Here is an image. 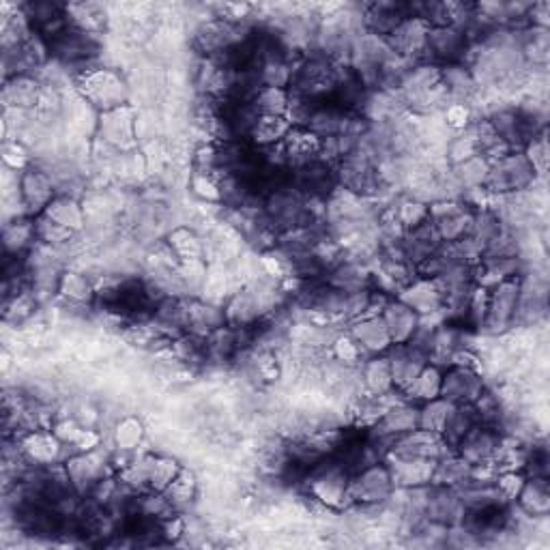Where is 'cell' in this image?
Wrapping results in <instances>:
<instances>
[{
    "label": "cell",
    "instance_id": "cell-1",
    "mask_svg": "<svg viewBox=\"0 0 550 550\" xmlns=\"http://www.w3.org/2000/svg\"><path fill=\"white\" fill-rule=\"evenodd\" d=\"M303 482L308 495L329 510H344L351 505V471L336 456L318 460Z\"/></svg>",
    "mask_w": 550,
    "mask_h": 550
},
{
    "label": "cell",
    "instance_id": "cell-2",
    "mask_svg": "<svg viewBox=\"0 0 550 550\" xmlns=\"http://www.w3.org/2000/svg\"><path fill=\"white\" fill-rule=\"evenodd\" d=\"M308 200L310 198L303 196L293 183L275 187L265 198V222L278 237L288 233V230L310 226L312 209Z\"/></svg>",
    "mask_w": 550,
    "mask_h": 550
},
{
    "label": "cell",
    "instance_id": "cell-3",
    "mask_svg": "<svg viewBox=\"0 0 550 550\" xmlns=\"http://www.w3.org/2000/svg\"><path fill=\"white\" fill-rule=\"evenodd\" d=\"M280 288L267 282H254L228 303L226 323L237 329H250L269 316L280 303Z\"/></svg>",
    "mask_w": 550,
    "mask_h": 550
},
{
    "label": "cell",
    "instance_id": "cell-4",
    "mask_svg": "<svg viewBox=\"0 0 550 550\" xmlns=\"http://www.w3.org/2000/svg\"><path fill=\"white\" fill-rule=\"evenodd\" d=\"M535 179L538 177H535L523 151H512L497 159V162H490L484 190L490 194V198L516 196L520 192L531 190Z\"/></svg>",
    "mask_w": 550,
    "mask_h": 550
},
{
    "label": "cell",
    "instance_id": "cell-5",
    "mask_svg": "<svg viewBox=\"0 0 550 550\" xmlns=\"http://www.w3.org/2000/svg\"><path fill=\"white\" fill-rule=\"evenodd\" d=\"M80 95L99 114L127 106V82L114 69H84L78 80Z\"/></svg>",
    "mask_w": 550,
    "mask_h": 550
},
{
    "label": "cell",
    "instance_id": "cell-6",
    "mask_svg": "<svg viewBox=\"0 0 550 550\" xmlns=\"http://www.w3.org/2000/svg\"><path fill=\"white\" fill-rule=\"evenodd\" d=\"M394 490L396 486L385 460H376L351 475V505L357 508H379L392 501Z\"/></svg>",
    "mask_w": 550,
    "mask_h": 550
},
{
    "label": "cell",
    "instance_id": "cell-7",
    "mask_svg": "<svg viewBox=\"0 0 550 550\" xmlns=\"http://www.w3.org/2000/svg\"><path fill=\"white\" fill-rule=\"evenodd\" d=\"M110 465V456L106 452H101L99 447H93V450L86 452H76L63 462L71 488H74L76 495L82 497L93 495V490L101 482L108 480Z\"/></svg>",
    "mask_w": 550,
    "mask_h": 550
},
{
    "label": "cell",
    "instance_id": "cell-8",
    "mask_svg": "<svg viewBox=\"0 0 550 550\" xmlns=\"http://www.w3.org/2000/svg\"><path fill=\"white\" fill-rule=\"evenodd\" d=\"M475 209L460 198H439L428 205V220L443 243L467 237Z\"/></svg>",
    "mask_w": 550,
    "mask_h": 550
},
{
    "label": "cell",
    "instance_id": "cell-9",
    "mask_svg": "<svg viewBox=\"0 0 550 550\" xmlns=\"http://www.w3.org/2000/svg\"><path fill=\"white\" fill-rule=\"evenodd\" d=\"M520 299V278L499 282L488 288V312L482 331L492 336L505 334L516 323V310Z\"/></svg>",
    "mask_w": 550,
    "mask_h": 550
},
{
    "label": "cell",
    "instance_id": "cell-10",
    "mask_svg": "<svg viewBox=\"0 0 550 550\" xmlns=\"http://www.w3.org/2000/svg\"><path fill=\"white\" fill-rule=\"evenodd\" d=\"M471 52V39L465 31L456 26H439L430 28L426 39L424 63H432L437 67L465 63Z\"/></svg>",
    "mask_w": 550,
    "mask_h": 550
},
{
    "label": "cell",
    "instance_id": "cell-11",
    "mask_svg": "<svg viewBox=\"0 0 550 550\" xmlns=\"http://www.w3.org/2000/svg\"><path fill=\"white\" fill-rule=\"evenodd\" d=\"M243 24L228 22L224 18H215L209 22H202L194 35V46L207 59H215L230 50H235L243 43H248V35H243Z\"/></svg>",
    "mask_w": 550,
    "mask_h": 550
},
{
    "label": "cell",
    "instance_id": "cell-12",
    "mask_svg": "<svg viewBox=\"0 0 550 550\" xmlns=\"http://www.w3.org/2000/svg\"><path fill=\"white\" fill-rule=\"evenodd\" d=\"M505 432L486 424H475L460 443L454 447L458 456L465 458L471 467H497V456L501 452Z\"/></svg>",
    "mask_w": 550,
    "mask_h": 550
},
{
    "label": "cell",
    "instance_id": "cell-13",
    "mask_svg": "<svg viewBox=\"0 0 550 550\" xmlns=\"http://www.w3.org/2000/svg\"><path fill=\"white\" fill-rule=\"evenodd\" d=\"M48 48L63 65H89L99 54V39L67 24L59 35L50 39Z\"/></svg>",
    "mask_w": 550,
    "mask_h": 550
},
{
    "label": "cell",
    "instance_id": "cell-14",
    "mask_svg": "<svg viewBox=\"0 0 550 550\" xmlns=\"http://www.w3.org/2000/svg\"><path fill=\"white\" fill-rule=\"evenodd\" d=\"M486 392L480 370L467 364H452L443 370L441 398L452 404H475Z\"/></svg>",
    "mask_w": 550,
    "mask_h": 550
},
{
    "label": "cell",
    "instance_id": "cell-15",
    "mask_svg": "<svg viewBox=\"0 0 550 550\" xmlns=\"http://www.w3.org/2000/svg\"><path fill=\"white\" fill-rule=\"evenodd\" d=\"M65 447L52 430L35 428L20 439V456L33 467H56L63 462Z\"/></svg>",
    "mask_w": 550,
    "mask_h": 550
},
{
    "label": "cell",
    "instance_id": "cell-16",
    "mask_svg": "<svg viewBox=\"0 0 550 550\" xmlns=\"http://www.w3.org/2000/svg\"><path fill=\"white\" fill-rule=\"evenodd\" d=\"M424 516L428 523L439 525V527H456L467 516V508L462 503L458 490L456 488H445L430 484L428 486V495H426V508Z\"/></svg>",
    "mask_w": 550,
    "mask_h": 550
},
{
    "label": "cell",
    "instance_id": "cell-17",
    "mask_svg": "<svg viewBox=\"0 0 550 550\" xmlns=\"http://www.w3.org/2000/svg\"><path fill=\"white\" fill-rule=\"evenodd\" d=\"M20 202L28 215H41L50 207V202L59 196L56 194V183L50 172L43 168H26L22 170V177L18 181Z\"/></svg>",
    "mask_w": 550,
    "mask_h": 550
},
{
    "label": "cell",
    "instance_id": "cell-18",
    "mask_svg": "<svg viewBox=\"0 0 550 550\" xmlns=\"http://www.w3.org/2000/svg\"><path fill=\"white\" fill-rule=\"evenodd\" d=\"M430 26L415 16H409L402 20L396 31L385 37L389 50H392L398 59L409 61V63H424V52H426V39H428Z\"/></svg>",
    "mask_w": 550,
    "mask_h": 550
},
{
    "label": "cell",
    "instance_id": "cell-19",
    "mask_svg": "<svg viewBox=\"0 0 550 550\" xmlns=\"http://www.w3.org/2000/svg\"><path fill=\"white\" fill-rule=\"evenodd\" d=\"M447 452H452V447L445 443L441 434H434L424 428H415L407 434H402L389 447L387 454H394L400 458H419V460H439Z\"/></svg>",
    "mask_w": 550,
    "mask_h": 550
},
{
    "label": "cell",
    "instance_id": "cell-20",
    "mask_svg": "<svg viewBox=\"0 0 550 550\" xmlns=\"http://www.w3.org/2000/svg\"><path fill=\"white\" fill-rule=\"evenodd\" d=\"M385 357L389 361V370H392L394 387L400 394L417 379V374L426 368V364H430L428 355L422 349H417L413 342L392 344V349L385 353Z\"/></svg>",
    "mask_w": 550,
    "mask_h": 550
},
{
    "label": "cell",
    "instance_id": "cell-21",
    "mask_svg": "<svg viewBox=\"0 0 550 550\" xmlns=\"http://www.w3.org/2000/svg\"><path fill=\"white\" fill-rule=\"evenodd\" d=\"M97 134H99V140H104L108 147L121 149V151L132 149L136 144L134 110L129 106H123V108L99 114Z\"/></svg>",
    "mask_w": 550,
    "mask_h": 550
},
{
    "label": "cell",
    "instance_id": "cell-22",
    "mask_svg": "<svg viewBox=\"0 0 550 550\" xmlns=\"http://www.w3.org/2000/svg\"><path fill=\"white\" fill-rule=\"evenodd\" d=\"M293 185L308 198L331 196L338 190L336 166L323 162V159H316V162L293 170Z\"/></svg>",
    "mask_w": 550,
    "mask_h": 550
},
{
    "label": "cell",
    "instance_id": "cell-23",
    "mask_svg": "<svg viewBox=\"0 0 550 550\" xmlns=\"http://www.w3.org/2000/svg\"><path fill=\"white\" fill-rule=\"evenodd\" d=\"M441 237L434 226L430 224V220H426L424 224H419L411 230H404L402 239L398 243V250L404 256L407 263H411L415 269L426 263L430 256L437 254L441 250Z\"/></svg>",
    "mask_w": 550,
    "mask_h": 550
},
{
    "label": "cell",
    "instance_id": "cell-24",
    "mask_svg": "<svg viewBox=\"0 0 550 550\" xmlns=\"http://www.w3.org/2000/svg\"><path fill=\"white\" fill-rule=\"evenodd\" d=\"M398 299L407 303L419 316L441 314L445 306V295L439 282L434 278H422V275H417L409 286H404L398 293Z\"/></svg>",
    "mask_w": 550,
    "mask_h": 550
},
{
    "label": "cell",
    "instance_id": "cell-25",
    "mask_svg": "<svg viewBox=\"0 0 550 550\" xmlns=\"http://www.w3.org/2000/svg\"><path fill=\"white\" fill-rule=\"evenodd\" d=\"M385 465L392 473V480L396 488H424L432 484L434 469H437V460H419V458H400L394 454H387Z\"/></svg>",
    "mask_w": 550,
    "mask_h": 550
},
{
    "label": "cell",
    "instance_id": "cell-26",
    "mask_svg": "<svg viewBox=\"0 0 550 550\" xmlns=\"http://www.w3.org/2000/svg\"><path fill=\"white\" fill-rule=\"evenodd\" d=\"M349 334L359 344L361 353H364L366 357L385 355L394 344L392 338H389V331L385 327V321L381 314L357 318V321L351 323Z\"/></svg>",
    "mask_w": 550,
    "mask_h": 550
},
{
    "label": "cell",
    "instance_id": "cell-27",
    "mask_svg": "<svg viewBox=\"0 0 550 550\" xmlns=\"http://www.w3.org/2000/svg\"><path fill=\"white\" fill-rule=\"evenodd\" d=\"M278 147L284 166L297 170L310 162H316L318 155H321V138L310 134L306 127H293L291 134Z\"/></svg>",
    "mask_w": 550,
    "mask_h": 550
},
{
    "label": "cell",
    "instance_id": "cell-28",
    "mask_svg": "<svg viewBox=\"0 0 550 550\" xmlns=\"http://www.w3.org/2000/svg\"><path fill=\"white\" fill-rule=\"evenodd\" d=\"M407 18H409V5H402V3H372L361 7L364 31L379 35L383 39L392 35L400 26V22Z\"/></svg>",
    "mask_w": 550,
    "mask_h": 550
},
{
    "label": "cell",
    "instance_id": "cell-29",
    "mask_svg": "<svg viewBox=\"0 0 550 550\" xmlns=\"http://www.w3.org/2000/svg\"><path fill=\"white\" fill-rule=\"evenodd\" d=\"M325 284L340 288V291H349V293L370 291L372 269H368L364 260H359V258H342L327 271Z\"/></svg>",
    "mask_w": 550,
    "mask_h": 550
},
{
    "label": "cell",
    "instance_id": "cell-30",
    "mask_svg": "<svg viewBox=\"0 0 550 550\" xmlns=\"http://www.w3.org/2000/svg\"><path fill=\"white\" fill-rule=\"evenodd\" d=\"M381 316L389 331V338H392L394 344L411 342L419 327V321H422V316H419L415 310H411L407 303H402L398 297L387 299Z\"/></svg>",
    "mask_w": 550,
    "mask_h": 550
},
{
    "label": "cell",
    "instance_id": "cell-31",
    "mask_svg": "<svg viewBox=\"0 0 550 550\" xmlns=\"http://www.w3.org/2000/svg\"><path fill=\"white\" fill-rule=\"evenodd\" d=\"M441 86L450 97V104H467L475 97L480 84H477L473 71L465 63L443 65L441 67Z\"/></svg>",
    "mask_w": 550,
    "mask_h": 550
},
{
    "label": "cell",
    "instance_id": "cell-32",
    "mask_svg": "<svg viewBox=\"0 0 550 550\" xmlns=\"http://www.w3.org/2000/svg\"><path fill=\"white\" fill-rule=\"evenodd\" d=\"M359 383L361 392L372 398L385 396L394 392V381H392V370H389V361L385 355H374L366 357L359 364Z\"/></svg>",
    "mask_w": 550,
    "mask_h": 550
},
{
    "label": "cell",
    "instance_id": "cell-33",
    "mask_svg": "<svg viewBox=\"0 0 550 550\" xmlns=\"http://www.w3.org/2000/svg\"><path fill=\"white\" fill-rule=\"evenodd\" d=\"M514 503L518 505V510L529 518H546L550 514L548 477H542V475L525 477V484L520 488Z\"/></svg>",
    "mask_w": 550,
    "mask_h": 550
},
{
    "label": "cell",
    "instance_id": "cell-34",
    "mask_svg": "<svg viewBox=\"0 0 550 550\" xmlns=\"http://www.w3.org/2000/svg\"><path fill=\"white\" fill-rule=\"evenodd\" d=\"M488 170H490V162L484 155L477 153L465 159V162L452 166L450 181L456 190H460V196H465L467 192L482 190L488 179Z\"/></svg>",
    "mask_w": 550,
    "mask_h": 550
},
{
    "label": "cell",
    "instance_id": "cell-35",
    "mask_svg": "<svg viewBox=\"0 0 550 550\" xmlns=\"http://www.w3.org/2000/svg\"><path fill=\"white\" fill-rule=\"evenodd\" d=\"M39 97H41L39 82L31 76H11L5 80L3 101L7 108L28 110L39 104Z\"/></svg>",
    "mask_w": 550,
    "mask_h": 550
},
{
    "label": "cell",
    "instance_id": "cell-36",
    "mask_svg": "<svg viewBox=\"0 0 550 550\" xmlns=\"http://www.w3.org/2000/svg\"><path fill=\"white\" fill-rule=\"evenodd\" d=\"M65 16L71 26L91 35H99L108 22V13L99 3H69L65 5Z\"/></svg>",
    "mask_w": 550,
    "mask_h": 550
},
{
    "label": "cell",
    "instance_id": "cell-37",
    "mask_svg": "<svg viewBox=\"0 0 550 550\" xmlns=\"http://www.w3.org/2000/svg\"><path fill=\"white\" fill-rule=\"evenodd\" d=\"M471 477H473V467L465 458L458 456L452 450L437 460V469H434L432 484L458 490L462 484H467Z\"/></svg>",
    "mask_w": 550,
    "mask_h": 550
},
{
    "label": "cell",
    "instance_id": "cell-38",
    "mask_svg": "<svg viewBox=\"0 0 550 550\" xmlns=\"http://www.w3.org/2000/svg\"><path fill=\"white\" fill-rule=\"evenodd\" d=\"M37 241V226L31 217H16V220L5 224L3 243L7 256H24Z\"/></svg>",
    "mask_w": 550,
    "mask_h": 550
},
{
    "label": "cell",
    "instance_id": "cell-39",
    "mask_svg": "<svg viewBox=\"0 0 550 550\" xmlns=\"http://www.w3.org/2000/svg\"><path fill=\"white\" fill-rule=\"evenodd\" d=\"M441 383L443 370L434 364H426V368L417 374V379L404 389L402 396L404 400H409L413 404H424L441 396Z\"/></svg>",
    "mask_w": 550,
    "mask_h": 550
},
{
    "label": "cell",
    "instance_id": "cell-40",
    "mask_svg": "<svg viewBox=\"0 0 550 550\" xmlns=\"http://www.w3.org/2000/svg\"><path fill=\"white\" fill-rule=\"evenodd\" d=\"M248 101L258 112V117H286L291 91L278 89V86H258Z\"/></svg>",
    "mask_w": 550,
    "mask_h": 550
},
{
    "label": "cell",
    "instance_id": "cell-41",
    "mask_svg": "<svg viewBox=\"0 0 550 550\" xmlns=\"http://www.w3.org/2000/svg\"><path fill=\"white\" fill-rule=\"evenodd\" d=\"M41 215H46L48 220L61 224L69 230H74V233H80V230L84 228V209L80 202L69 196V194H59L52 202L50 207L43 211Z\"/></svg>",
    "mask_w": 550,
    "mask_h": 550
},
{
    "label": "cell",
    "instance_id": "cell-42",
    "mask_svg": "<svg viewBox=\"0 0 550 550\" xmlns=\"http://www.w3.org/2000/svg\"><path fill=\"white\" fill-rule=\"evenodd\" d=\"M56 291L65 301L74 303V306H86V303L97 299V286L80 271H63Z\"/></svg>",
    "mask_w": 550,
    "mask_h": 550
},
{
    "label": "cell",
    "instance_id": "cell-43",
    "mask_svg": "<svg viewBox=\"0 0 550 550\" xmlns=\"http://www.w3.org/2000/svg\"><path fill=\"white\" fill-rule=\"evenodd\" d=\"M291 121L286 117H260L252 129L250 140L260 149L278 147L284 142V138L291 134Z\"/></svg>",
    "mask_w": 550,
    "mask_h": 550
},
{
    "label": "cell",
    "instance_id": "cell-44",
    "mask_svg": "<svg viewBox=\"0 0 550 550\" xmlns=\"http://www.w3.org/2000/svg\"><path fill=\"white\" fill-rule=\"evenodd\" d=\"M153 456L155 454H142V456H136L134 460H129L119 473L121 486H125L129 492H138V495L151 492Z\"/></svg>",
    "mask_w": 550,
    "mask_h": 550
},
{
    "label": "cell",
    "instance_id": "cell-45",
    "mask_svg": "<svg viewBox=\"0 0 550 550\" xmlns=\"http://www.w3.org/2000/svg\"><path fill=\"white\" fill-rule=\"evenodd\" d=\"M454 409H456V404L447 402L441 396L419 404V428L430 430L434 434H441L443 437L445 426H447V422H450Z\"/></svg>",
    "mask_w": 550,
    "mask_h": 550
},
{
    "label": "cell",
    "instance_id": "cell-46",
    "mask_svg": "<svg viewBox=\"0 0 550 550\" xmlns=\"http://www.w3.org/2000/svg\"><path fill=\"white\" fill-rule=\"evenodd\" d=\"M475 424H480V419H477L473 404H458L450 417V422L445 426V432H443L445 443L454 450V447L460 443V439L465 437Z\"/></svg>",
    "mask_w": 550,
    "mask_h": 550
},
{
    "label": "cell",
    "instance_id": "cell-47",
    "mask_svg": "<svg viewBox=\"0 0 550 550\" xmlns=\"http://www.w3.org/2000/svg\"><path fill=\"white\" fill-rule=\"evenodd\" d=\"M114 447L121 454H134L144 441V426L138 417H123L112 432Z\"/></svg>",
    "mask_w": 550,
    "mask_h": 550
},
{
    "label": "cell",
    "instance_id": "cell-48",
    "mask_svg": "<svg viewBox=\"0 0 550 550\" xmlns=\"http://www.w3.org/2000/svg\"><path fill=\"white\" fill-rule=\"evenodd\" d=\"M196 492H198L196 475L192 471L181 469L175 480H172V484L164 490V495L170 501L172 508L179 512V510L187 508V505H190L196 499Z\"/></svg>",
    "mask_w": 550,
    "mask_h": 550
},
{
    "label": "cell",
    "instance_id": "cell-49",
    "mask_svg": "<svg viewBox=\"0 0 550 550\" xmlns=\"http://www.w3.org/2000/svg\"><path fill=\"white\" fill-rule=\"evenodd\" d=\"M168 248L175 252L179 260H200L202 252V241L198 239L196 233H192L190 228H177L172 230L168 237Z\"/></svg>",
    "mask_w": 550,
    "mask_h": 550
},
{
    "label": "cell",
    "instance_id": "cell-50",
    "mask_svg": "<svg viewBox=\"0 0 550 550\" xmlns=\"http://www.w3.org/2000/svg\"><path fill=\"white\" fill-rule=\"evenodd\" d=\"M35 226H37V241H41L43 245H48V248H52V250L63 248V245H67L71 239L76 237L74 230H69L61 224L48 220L46 215H37Z\"/></svg>",
    "mask_w": 550,
    "mask_h": 550
},
{
    "label": "cell",
    "instance_id": "cell-51",
    "mask_svg": "<svg viewBox=\"0 0 550 550\" xmlns=\"http://www.w3.org/2000/svg\"><path fill=\"white\" fill-rule=\"evenodd\" d=\"M428 220V205L417 198L402 200L400 205L394 209V222L402 230H411L419 224H424Z\"/></svg>",
    "mask_w": 550,
    "mask_h": 550
},
{
    "label": "cell",
    "instance_id": "cell-52",
    "mask_svg": "<svg viewBox=\"0 0 550 550\" xmlns=\"http://www.w3.org/2000/svg\"><path fill=\"white\" fill-rule=\"evenodd\" d=\"M523 155L527 157V162L531 164L535 177H544L546 175V172H548V159H550L546 129H544V132L535 134L533 138L527 140V144L523 147Z\"/></svg>",
    "mask_w": 550,
    "mask_h": 550
},
{
    "label": "cell",
    "instance_id": "cell-53",
    "mask_svg": "<svg viewBox=\"0 0 550 550\" xmlns=\"http://www.w3.org/2000/svg\"><path fill=\"white\" fill-rule=\"evenodd\" d=\"M183 467L170 456H153L151 467V492H164Z\"/></svg>",
    "mask_w": 550,
    "mask_h": 550
},
{
    "label": "cell",
    "instance_id": "cell-54",
    "mask_svg": "<svg viewBox=\"0 0 550 550\" xmlns=\"http://www.w3.org/2000/svg\"><path fill=\"white\" fill-rule=\"evenodd\" d=\"M192 192L207 200V202H220L222 200V185L220 177L213 175V172H200L196 170L192 175Z\"/></svg>",
    "mask_w": 550,
    "mask_h": 550
},
{
    "label": "cell",
    "instance_id": "cell-55",
    "mask_svg": "<svg viewBox=\"0 0 550 550\" xmlns=\"http://www.w3.org/2000/svg\"><path fill=\"white\" fill-rule=\"evenodd\" d=\"M331 353H334L336 361H340L344 366H355L366 359V355L361 353L359 344L351 338V334H340L334 340V344H331Z\"/></svg>",
    "mask_w": 550,
    "mask_h": 550
},
{
    "label": "cell",
    "instance_id": "cell-56",
    "mask_svg": "<svg viewBox=\"0 0 550 550\" xmlns=\"http://www.w3.org/2000/svg\"><path fill=\"white\" fill-rule=\"evenodd\" d=\"M525 477H527V475H525L523 471H518V469H503V471L497 473V477H495V486H497V490L501 492V497H503L505 501H508L510 505L516 501L520 488H523Z\"/></svg>",
    "mask_w": 550,
    "mask_h": 550
},
{
    "label": "cell",
    "instance_id": "cell-57",
    "mask_svg": "<svg viewBox=\"0 0 550 550\" xmlns=\"http://www.w3.org/2000/svg\"><path fill=\"white\" fill-rule=\"evenodd\" d=\"M477 153H480V149H477V142H475V136L471 132V127L462 129V134L456 136L450 142V147H447V155H450L452 166L465 162V159H469V157H473Z\"/></svg>",
    "mask_w": 550,
    "mask_h": 550
},
{
    "label": "cell",
    "instance_id": "cell-58",
    "mask_svg": "<svg viewBox=\"0 0 550 550\" xmlns=\"http://www.w3.org/2000/svg\"><path fill=\"white\" fill-rule=\"evenodd\" d=\"M447 121L450 125H454L456 129H467L469 121H471V110L467 104H450L445 108Z\"/></svg>",
    "mask_w": 550,
    "mask_h": 550
}]
</instances>
